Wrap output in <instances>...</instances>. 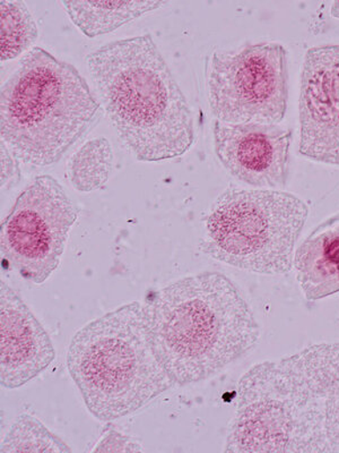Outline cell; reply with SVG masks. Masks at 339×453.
Returning a JSON list of instances; mask_svg holds the SVG:
<instances>
[{
    "label": "cell",
    "mask_w": 339,
    "mask_h": 453,
    "mask_svg": "<svg viewBox=\"0 0 339 453\" xmlns=\"http://www.w3.org/2000/svg\"><path fill=\"white\" fill-rule=\"evenodd\" d=\"M293 268L306 301L339 293V212L311 230L294 253Z\"/></svg>",
    "instance_id": "7c38bea8"
},
{
    "label": "cell",
    "mask_w": 339,
    "mask_h": 453,
    "mask_svg": "<svg viewBox=\"0 0 339 453\" xmlns=\"http://www.w3.org/2000/svg\"><path fill=\"white\" fill-rule=\"evenodd\" d=\"M298 155L339 167V43L306 50L298 93Z\"/></svg>",
    "instance_id": "9c48e42d"
},
{
    "label": "cell",
    "mask_w": 339,
    "mask_h": 453,
    "mask_svg": "<svg viewBox=\"0 0 339 453\" xmlns=\"http://www.w3.org/2000/svg\"><path fill=\"white\" fill-rule=\"evenodd\" d=\"M144 449L141 448L139 442L131 436L124 434L112 425H108L104 428L103 434L101 435L100 440L96 442L94 448L91 452H141Z\"/></svg>",
    "instance_id": "e0dca14e"
},
{
    "label": "cell",
    "mask_w": 339,
    "mask_h": 453,
    "mask_svg": "<svg viewBox=\"0 0 339 453\" xmlns=\"http://www.w3.org/2000/svg\"><path fill=\"white\" fill-rule=\"evenodd\" d=\"M99 111L74 65L34 47L0 88V135L21 163L49 167L91 131Z\"/></svg>",
    "instance_id": "3957f363"
},
{
    "label": "cell",
    "mask_w": 339,
    "mask_h": 453,
    "mask_svg": "<svg viewBox=\"0 0 339 453\" xmlns=\"http://www.w3.org/2000/svg\"><path fill=\"white\" fill-rule=\"evenodd\" d=\"M0 60L10 62L31 50L39 30L34 15L24 2H0Z\"/></svg>",
    "instance_id": "9a60e30c"
},
{
    "label": "cell",
    "mask_w": 339,
    "mask_h": 453,
    "mask_svg": "<svg viewBox=\"0 0 339 453\" xmlns=\"http://www.w3.org/2000/svg\"><path fill=\"white\" fill-rule=\"evenodd\" d=\"M308 216V205L296 194L232 185L209 209L200 248L233 268L286 274L293 269L294 249Z\"/></svg>",
    "instance_id": "5b68a950"
},
{
    "label": "cell",
    "mask_w": 339,
    "mask_h": 453,
    "mask_svg": "<svg viewBox=\"0 0 339 453\" xmlns=\"http://www.w3.org/2000/svg\"><path fill=\"white\" fill-rule=\"evenodd\" d=\"M292 403L293 453H339V342L275 361Z\"/></svg>",
    "instance_id": "ba28073f"
},
{
    "label": "cell",
    "mask_w": 339,
    "mask_h": 453,
    "mask_svg": "<svg viewBox=\"0 0 339 453\" xmlns=\"http://www.w3.org/2000/svg\"><path fill=\"white\" fill-rule=\"evenodd\" d=\"M113 151L106 137H96L84 143L67 165V178L80 193L103 188L111 175Z\"/></svg>",
    "instance_id": "5bb4252c"
},
{
    "label": "cell",
    "mask_w": 339,
    "mask_h": 453,
    "mask_svg": "<svg viewBox=\"0 0 339 453\" xmlns=\"http://www.w3.org/2000/svg\"><path fill=\"white\" fill-rule=\"evenodd\" d=\"M87 63L109 120L136 160L157 163L192 149V108L151 35L103 44Z\"/></svg>",
    "instance_id": "7a4b0ae2"
},
{
    "label": "cell",
    "mask_w": 339,
    "mask_h": 453,
    "mask_svg": "<svg viewBox=\"0 0 339 453\" xmlns=\"http://www.w3.org/2000/svg\"><path fill=\"white\" fill-rule=\"evenodd\" d=\"M60 4L74 26L90 39L111 34L149 12H154L168 5V2H139V0H113V2L63 0Z\"/></svg>",
    "instance_id": "4fadbf2b"
},
{
    "label": "cell",
    "mask_w": 339,
    "mask_h": 453,
    "mask_svg": "<svg viewBox=\"0 0 339 453\" xmlns=\"http://www.w3.org/2000/svg\"><path fill=\"white\" fill-rule=\"evenodd\" d=\"M214 152L226 172L252 188L288 185L292 129L277 124L213 125Z\"/></svg>",
    "instance_id": "30bf717a"
},
{
    "label": "cell",
    "mask_w": 339,
    "mask_h": 453,
    "mask_svg": "<svg viewBox=\"0 0 339 453\" xmlns=\"http://www.w3.org/2000/svg\"><path fill=\"white\" fill-rule=\"evenodd\" d=\"M51 338L34 311L5 281L0 282V384L19 389L55 361Z\"/></svg>",
    "instance_id": "8fae6325"
},
{
    "label": "cell",
    "mask_w": 339,
    "mask_h": 453,
    "mask_svg": "<svg viewBox=\"0 0 339 453\" xmlns=\"http://www.w3.org/2000/svg\"><path fill=\"white\" fill-rule=\"evenodd\" d=\"M19 159L7 145L2 142V189L7 191L21 180Z\"/></svg>",
    "instance_id": "ac0fdd59"
},
{
    "label": "cell",
    "mask_w": 339,
    "mask_h": 453,
    "mask_svg": "<svg viewBox=\"0 0 339 453\" xmlns=\"http://www.w3.org/2000/svg\"><path fill=\"white\" fill-rule=\"evenodd\" d=\"M67 368L101 422L134 414L175 387L153 349L139 302L80 327L68 347Z\"/></svg>",
    "instance_id": "277c9868"
},
{
    "label": "cell",
    "mask_w": 339,
    "mask_h": 453,
    "mask_svg": "<svg viewBox=\"0 0 339 453\" xmlns=\"http://www.w3.org/2000/svg\"><path fill=\"white\" fill-rule=\"evenodd\" d=\"M2 453H70L72 449L34 416L19 415L0 444Z\"/></svg>",
    "instance_id": "2e32d148"
},
{
    "label": "cell",
    "mask_w": 339,
    "mask_h": 453,
    "mask_svg": "<svg viewBox=\"0 0 339 453\" xmlns=\"http://www.w3.org/2000/svg\"><path fill=\"white\" fill-rule=\"evenodd\" d=\"M141 309L153 349L173 386L220 374L260 342L252 306L232 279L217 271L153 290Z\"/></svg>",
    "instance_id": "6da1fadb"
},
{
    "label": "cell",
    "mask_w": 339,
    "mask_h": 453,
    "mask_svg": "<svg viewBox=\"0 0 339 453\" xmlns=\"http://www.w3.org/2000/svg\"><path fill=\"white\" fill-rule=\"evenodd\" d=\"M79 209L56 178L41 175L16 198L0 226V252L24 280L41 285L55 273Z\"/></svg>",
    "instance_id": "52a82bcc"
},
{
    "label": "cell",
    "mask_w": 339,
    "mask_h": 453,
    "mask_svg": "<svg viewBox=\"0 0 339 453\" xmlns=\"http://www.w3.org/2000/svg\"><path fill=\"white\" fill-rule=\"evenodd\" d=\"M289 54L280 42L215 51L207 72L208 104L225 124H277L289 107Z\"/></svg>",
    "instance_id": "8992f818"
},
{
    "label": "cell",
    "mask_w": 339,
    "mask_h": 453,
    "mask_svg": "<svg viewBox=\"0 0 339 453\" xmlns=\"http://www.w3.org/2000/svg\"><path fill=\"white\" fill-rule=\"evenodd\" d=\"M330 14L333 18L339 19V2H334L330 6Z\"/></svg>",
    "instance_id": "d6986e66"
}]
</instances>
